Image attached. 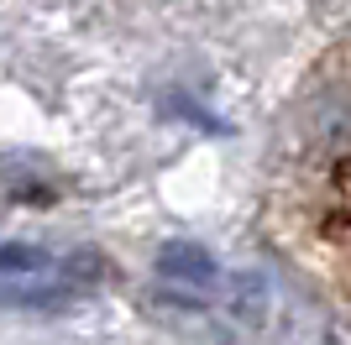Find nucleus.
<instances>
[{
  "label": "nucleus",
  "mask_w": 351,
  "mask_h": 345,
  "mask_svg": "<svg viewBox=\"0 0 351 345\" xmlns=\"http://www.w3.org/2000/svg\"><path fill=\"white\" fill-rule=\"evenodd\" d=\"M158 277H168V283L178 288H189V293H210V288L220 283V267L215 257H210L205 246H194V241H168L158 251Z\"/></svg>",
  "instance_id": "1"
},
{
  "label": "nucleus",
  "mask_w": 351,
  "mask_h": 345,
  "mask_svg": "<svg viewBox=\"0 0 351 345\" xmlns=\"http://www.w3.org/2000/svg\"><path fill=\"white\" fill-rule=\"evenodd\" d=\"M226 298H231V319H241V324H263L267 309H273V288H267L263 272H236L231 288H226Z\"/></svg>",
  "instance_id": "2"
},
{
  "label": "nucleus",
  "mask_w": 351,
  "mask_h": 345,
  "mask_svg": "<svg viewBox=\"0 0 351 345\" xmlns=\"http://www.w3.org/2000/svg\"><path fill=\"white\" fill-rule=\"evenodd\" d=\"M53 267L63 261H53L43 246H0V277H43Z\"/></svg>",
  "instance_id": "3"
}]
</instances>
